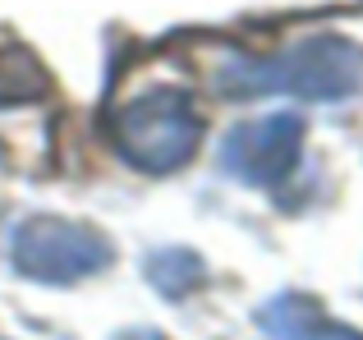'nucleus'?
Listing matches in <instances>:
<instances>
[{
  "mask_svg": "<svg viewBox=\"0 0 363 340\" xmlns=\"http://www.w3.org/2000/svg\"><path fill=\"white\" fill-rule=\"evenodd\" d=\"M46 92H51V74L42 69V60L14 42L0 46V110L42 101Z\"/></svg>",
  "mask_w": 363,
  "mask_h": 340,
  "instance_id": "423d86ee",
  "label": "nucleus"
},
{
  "mask_svg": "<svg viewBox=\"0 0 363 340\" xmlns=\"http://www.w3.org/2000/svg\"><path fill=\"white\" fill-rule=\"evenodd\" d=\"M221 97H299L345 101L363 88V46L340 33H318L276 55H240L212 79Z\"/></svg>",
  "mask_w": 363,
  "mask_h": 340,
  "instance_id": "f257e3e1",
  "label": "nucleus"
},
{
  "mask_svg": "<svg viewBox=\"0 0 363 340\" xmlns=\"http://www.w3.org/2000/svg\"><path fill=\"white\" fill-rule=\"evenodd\" d=\"M116 340H166L161 332H152V327H143V332H120Z\"/></svg>",
  "mask_w": 363,
  "mask_h": 340,
  "instance_id": "6e6552de",
  "label": "nucleus"
},
{
  "mask_svg": "<svg viewBox=\"0 0 363 340\" xmlns=\"http://www.w3.org/2000/svg\"><path fill=\"white\" fill-rule=\"evenodd\" d=\"M147 280H152L157 295L179 304V299H189L194 290L207 285V262L194 249H157L147 258Z\"/></svg>",
  "mask_w": 363,
  "mask_h": 340,
  "instance_id": "0eeeda50",
  "label": "nucleus"
},
{
  "mask_svg": "<svg viewBox=\"0 0 363 340\" xmlns=\"http://www.w3.org/2000/svg\"><path fill=\"white\" fill-rule=\"evenodd\" d=\"M303 134H308V125H303V115H294V110H272V115H262V120H244L221 143V170L235 175L240 184L276 188L299 166Z\"/></svg>",
  "mask_w": 363,
  "mask_h": 340,
  "instance_id": "20e7f679",
  "label": "nucleus"
},
{
  "mask_svg": "<svg viewBox=\"0 0 363 340\" xmlns=\"http://www.w3.org/2000/svg\"><path fill=\"white\" fill-rule=\"evenodd\" d=\"M257 327L276 340H363V332L336 322L318 308L313 295H276L257 308Z\"/></svg>",
  "mask_w": 363,
  "mask_h": 340,
  "instance_id": "39448f33",
  "label": "nucleus"
},
{
  "mask_svg": "<svg viewBox=\"0 0 363 340\" xmlns=\"http://www.w3.org/2000/svg\"><path fill=\"white\" fill-rule=\"evenodd\" d=\"M111 147L143 175H170L189 166L203 147V115L184 88H152L143 97L124 101L106 125Z\"/></svg>",
  "mask_w": 363,
  "mask_h": 340,
  "instance_id": "f03ea898",
  "label": "nucleus"
},
{
  "mask_svg": "<svg viewBox=\"0 0 363 340\" xmlns=\"http://www.w3.org/2000/svg\"><path fill=\"white\" fill-rule=\"evenodd\" d=\"M9 262L23 280H37V285H79L116 262V244L88 221L28 216L9 239Z\"/></svg>",
  "mask_w": 363,
  "mask_h": 340,
  "instance_id": "7ed1b4c3",
  "label": "nucleus"
}]
</instances>
